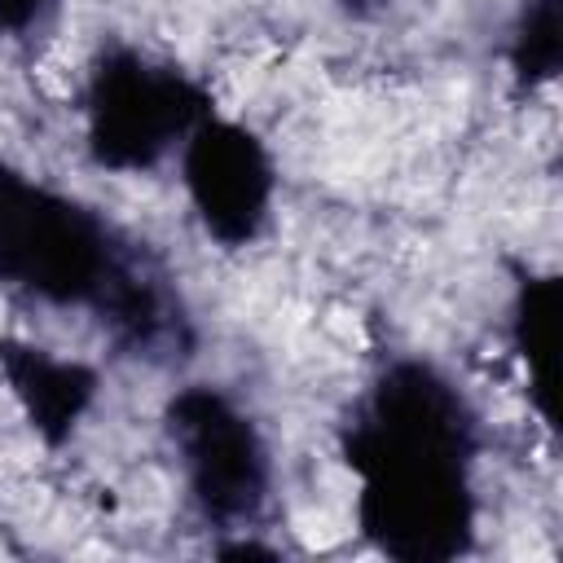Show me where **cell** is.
<instances>
[{
  "instance_id": "6da1fadb",
  "label": "cell",
  "mask_w": 563,
  "mask_h": 563,
  "mask_svg": "<svg viewBox=\"0 0 563 563\" xmlns=\"http://www.w3.org/2000/svg\"><path fill=\"white\" fill-rule=\"evenodd\" d=\"M479 422L431 361H391L343 431L356 475V523L396 563H449L475 537Z\"/></svg>"
},
{
  "instance_id": "7a4b0ae2",
  "label": "cell",
  "mask_w": 563,
  "mask_h": 563,
  "mask_svg": "<svg viewBox=\"0 0 563 563\" xmlns=\"http://www.w3.org/2000/svg\"><path fill=\"white\" fill-rule=\"evenodd\" d=\"M150 268L88 202L0 167V282L9 290L106 321Z\"/></svg>"
},
{
  "instance_id": "3957f363",
  "label": "cell",
  "mask_w": 563,
  "mask_h": 563,
  "mask_svg": "<svg viewBox=\"0 0 563 563\" xmlns=\"http://www.w3.org/2000/svg\"><path fill=\"white\" fill-rule=\"evenodd\" d=\"M211 114V97L180 66L141 48H106L84 88V141L110 172H150Z\"/></svg>"
},
{
  "instance_id": "277c9868",
  "label": "cell",
  "mask_w": 563,
  "mask_h": 563,
  "mask_svg": "<svg viewBox=\"0 0 563 563\" xmlns=\"http://www.w3.org/2000/svg\"><path fill=\"white\" fill-rule=\"evenodd\" d=\"M194 510L211 528H251L273 493V457L255 418L211 383L180 387L163 413Z\"/></svg>"
},
{
  "instance_id": "5b68a950",
  "label": "cell",
  "mask_w": 563,
  "mask_h": 563,
  "mask_svg": "<svg viewBox=\"0 0 563 563\" xmlns=\"http://www.w3.org/2000/svg\"><path fill=\"white\" fill-rule=\"evenodd\" d=\"M180 180L207 238L246 246L264 233L277 176L264 141L251 128L211 110L180 145Z\"/></svg>"
},
{
  "instance_id": "8992f818",
  "label": "cell",
  "mask_w": 563,
  "mask_h": 563,
  "mask_svg": "<svg viewBox=\"0 0 563 563\" xmlns=\"http://www.w3.org/2000/svg\"><path fill=\"white\" fill-rule=\"evenodd\" d=\"M0 378L26 427L53 449L79 431L97 400V374L84 361H66L22 339H0Z\"/></svg>"
},
{
  "instance_id": "52a82bcc",
  "label": "cell",
  "mask_w": 563,
  "mask_h": 563,
  "mask_svg": "<svg viewBox=\"0 0 563 563\" xmlns=\"http://www.w3.org/2000/svg\"><path fill=\"white\" fill-rule=\"evenodd\" d=\"M510 352L528 378V396L537 413L554 418V343H559V277L519 273L510 295Z\"/></svg>"
},
{
  "instance_id": "ba28073f",
  "label": "cell",
  "mask_w": 563,
  "mask_h": 563,
  "mask_svg": "<svg viewBox=\"0 0 563 563\" xmlns=\"http://www.w3.org/2000/svg\"><path fill=\"white\" fill-rule=\"evenodd\" d=\"M563 0H523L510 31V75L523 88H541L559 75L563 62Z\"/></svg>"
},
{
  "instance_id": "9c48e42d",
  "label": "cell",
  "mask_w": 563,
  "mask_h": 563,
  "mask_svg": "<svg viewBox=\"0 0 563 563\" xmlns=\"http://www.w3.org/2000/svg\"><path fill=\"white\" fill-rule=\"evenodd\" d=\"M57 9V0H0V31L4 35H31L44 26V18Z\"/></svg>"
},
{
  "instance_id": "30bf717a",
  "label": "cell",
  "mask_w": 563,
  "mask_h": 563,
  "mask_svg": "<svg viewBox=\"0 0 563 563\" xmlns=\"http://www.w3.org/2000/svg\"><path fill=\"white\" fill-rule=\"evenodd\" d=\"M339 4H343V9L352 13V18H369V13H378V9H387L391 0H339Z\"/></svg>"
}]
</instances>
